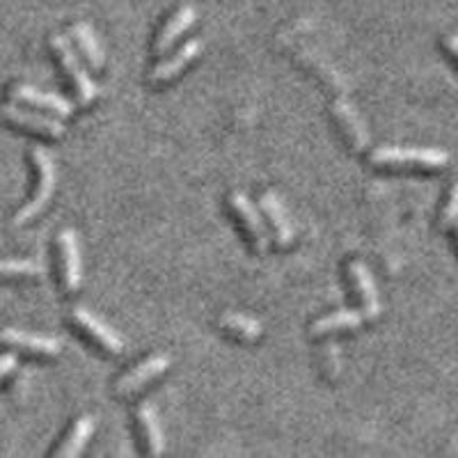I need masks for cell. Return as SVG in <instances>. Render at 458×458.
Instances as JSON below:
<instances>
[{
	"label": "cell",
	"mask_w": 458,
	"mask_h": 458,
	"mask_svg": "<svg viewBox=\"0 0 458 458\" xmlns=\"http://www.w3.org/2000/svg\"><path fill=\"white\" fill-rule=\"evenodd\" d=\"M369 161L376 167H392V170H440L449 163V154L436 147H378L371 151Z\"/></svg>",
	"instance_id": "obj_1"
},
{
	"label": "cell",
	"mask_w": 458,
	"mask_h": 458,
	"mask_svg": "<svg viewBox=\"0 0 458 458\" xmlns=\"http://www.w3.org/2000/svg\"><path fill=\"white\" fill-rule=\"evenodd\" d=\"M365 321V314L362 310H337V312L328 314V317H321L312 323V330L310 333L314 337H323V335H333L339 330H351L362 326Z\"/></svg>",
	"instance_id": "obj_18"
},
{
	"label": "cell",
	"mask_w": 458,
	"mask_h": 458,
	"mask_svg": "<svg viewBox=\"0 0 458 458\" xmlns=\"http://www.w3.org/2000/svg\"><path fill=\"white\" fill-rule=\"evenodd\" d=\"M51 48H53V53H55L57 63H60L63 72L67 73V79H69V83H72L73 92H76V99H79V104L89 106L99 99L101 88L94 83L92 79H89V73L85 72V67L81 64L79 55H76V51H73L72 42H69L67 37L53 35Z\"/></svg>",
	"instance_id": "obj_3"
},
{
	"label": "cell",
	"mask_w": 458,
	"mask_h": 458,
	"mask_svg": "<svg viewBox=\"0 0 458 458\" xmlns=\"http://www.w3.org/2000/svg\"><path fill=\"white\" fill-rule=\"evenodd\" d=\"M16 369V355L14 353H5L0 355V383Z\"/></svg>",
	"instance_id": "obj_23"
},
{
	"label": "cell",
	"mask_w": 458,
	"mask_h": 458,
	"mask_svg": "<svg viewBox=\"0 0 458 458\" xmlns=\"http://www.w3.org/2000/svg\"><path fill=\"white\" fill-rule=\"evenodd\" d=\"M94 428H97V417L94 415L79 417V420L72 424L67 436H64L63 445L55 449V456L57 458L79 456V454L85 449V445H88L89 437H92Z\"/></svg>",
	"instance_id": "obj_17"
},
{
	"label": "cell",
	"mask_w": 458,
	"mask_h": 458,
	"mask_svg": "<svg viewBox=\"0 0 458 458\" xmlns=\"http://www.w3.org/2000/svg\"><path fill=\"white\" fill-rule=\"evenodd\" d=\"M456 234H458V223H456Z\"/></svg>",
	"instance_id": "obj_25"
},
{
	"label": "cell",
	"mask_w": 458,
	"mask_h": 458,
	"mask_svg": "<svg viewBox=\"0 0 458 458\" xmlns=\"http://www.w3.org/2000/svg\"><path fill=\"white\" fill-rule=\"evenodd\" d=\"M195 19H198V12H195L193 5L179 7V10L163 23L157 42H154V53H157V55H165V53L177 44L179 37H182L188 28H193Z\"/></svg>",
	"instance_id": "obj_15"
},
{
	"label": "cell",
	"mask_w": 458,
	"mask_h": 458,
	"mask_svg": "<svg viewBox=\"0 0 458 458\" xmlns=\"http://www.w3.org/2000/svg\"><path fill=\"white\" fill-rule=\"evenodd\" d=\"M32 165L37 170V183L35 191H32L30 199L23 204L14 216V225L16 227H21V225L30 223L35 216H39L47 208V204L51 202L53 193H55V182H57V172H55V163H53L51 154L42 147H35L30 151Z\"/></svg>",
	"instance_id": "obj_2"
},
{
	"label": "cell",
	"mask_w": 458,
	"mask_h": 458,
	"mask_svg": "<svg viewBox=\"0 0 458 458\" xmlns=\"http://www.w3.org/2000/svg\"><path fill=\"white\" fill-rule=\"evenodd\" d=\"M199 53H202V39H188L177 53H172L170 57H165L163 63H158L157 67L151 69L149 83L161 85L167 83V81H174L188 64L198 60Z\"/></svg>",
	"instance_id": "obj_12"
},
{
	"label": "cell",
	"mask_w": 458,
	"mask_h": 458,
	"mask_svg": "<svg viewBox=\"0 0 458 458\" xmlns=\"http://www.w3.org/2000/svg\"><path fill=\"white\" fill-rule=\"evenodd\" d=\"M445 48H447V51L452 53V55L458 60V35H447V37H445Z\"/></svg>",
	"instance_id": "obj_24"
},
{
	"label": "cell",
	"mask_w": 458,
	"mask_h": 458,
	"mask_svg": "<svg viewBox=\"0 0 458 458\" xmlns=\"http://www.w3.org/2000/svg\"><path fill=\"white\" fill-rule=\"evenodd\" d=\"M57 252H60V280H63L64 292H79L81 282H83V259H81L79 234L73 229L60 232Z\"/></svg>",
	"instance_id": "obj_6"
},
{
	"label": "cell",
	"mask_w": 458,
	"mask_h": 458,
	"mask_svg": "<svg viewBox=\"0 0 458 458\" xmlns=\"http://www.w3.org/2000/svg\"><path fill=\"white\" fill-rule=\"evenodd\" d=\"M220 326H223L229 335H234L236 339H243V342H257V339L264 335V326H261L257 318L248 317V314H223V317H220Z\"/></svg>",
	"instance_id": "obj_20"
},
{
	"label": "cell",
	"mask_w": 458,
	"mask_h": 458,
	"mask_svg": "<svg viewBox=\"0 0 458 458\" xmlns=\"http://www.w3.org/2000/svg\"><path fill=\"white\" fill-rule=\"evenodd\" d=\"M73 326H79L89 339H92L97 346L106 351V353L113 355H122L124 353V339L117 330H113L106 321H101L97 314L89 312L88 308H73L72 314H69Z\"/></svg>",
	"instance_id": "obj_7"
},
{
	"label": "cell",
	"mask_w": 458,
	"mask_h": 458,
	"mask_svg": "<svg viewBox=\"0 0 458 458\" xmlns=\"http://www.w3.org/2000/svg\"><path fill=\"white\" fill-rule=\"evenodd\" d=\"M259 204H261V208H264V214H266V218H268V223H271L277 245H280V248H289V245H293V239H296V229H293V223L289 220V214H286V208H284V204H282V199L277 198L273 191H268V193L261 195Z\"/></svg>",
	"instance_id": "obj_14"
},
{
	"label": "cell",
	"mask_w": 458,
	"mask_h": 458,
	"mask_svg": "<svg viewBox=\"0 0 458 458\" xmlns=\"http://www.w3.org/2000/svg\"><path fill=\"white\" fill-rule=\"evenodd\" d=\"M72 37L76 39V44H79L81 53H83L85 60L89 63V67H94V69L104 67V63H106L104 48H101L99 39H97V32L92 30V26H89V23H73Z\"/></svg>",
	"instance_id": "obj_19"
},
{
	"label": "cell",
	"mask_w": 458,
	"mask_h": 458,
	"mask_svg": "<svg viewBox=\"0 0 458 458\" xmlns=\"http://www.w3.org/2000/svg\"><path fill=\"white\" fill-rule=\"evenodd\" d=\"M458 223V182L454 183V188L449 191V198L445 202L443 214H440V227L443 229H452L456 227Z\"/></svg>",
	"instance_id": "obj_22"
},
{
	"label": "cell",
	"mask_w": 458,
	"mask_h": 458,
	"mask_svg": "<svg viewBox=\"0 0 458 458\" xmlns=\"http://www.w3.org/2000/svg\"><path fill=\"white\" fill-rule=\"evenodd\" d=\"M172 360L165 353H157L145 358L142 362H138L131 371H126L117 383H114V394L120 396H133L136 392H140L147 383H151L154 378H158L161 374H165L170 369Z\"/></svg>",
	"instance_id": "obj_8"
},
{
	"label": "cell",
	"mask_w": 458,
	"mask_h": 458,
	"mask_svg": "<svg viewBox=\"0 0 458 458\" xmlns=\"http://www.w3.org/2000/svg\"><path fill=\"white\" fill-rule=\"evenodd\" d=\"M346 271H349L351 284H353L355 293H358L360 302H362V314H365V321H374V318H378L380 298H378V289H376V282H374V276H371V271H369V266H367L365 261L353 259V261H349Z\"/></svg>",
	"instance_id": "obj_11"
},
{
	"label": "cell",
	"mask_w": 458,
	"mask_h": 458,
	"mask_svg": "<svg viewBox=\"0 0 458 458\" xmlns=\"http://www.w3.org/2000/svg\"><path fill=\"white\" fill-rule=\"evenodd\" d=\"M0 342L7 344L10 349L23 351L28 355H42V358H55L63 353V342L48 335L26 333L19 328H3L0 330Z\"/></svg>",
	"instance_id": "obj_10"
},
{
	"label": "cell",
	"mask_w": 458,
	"mask_h": 458,
	"mask_svg": "<svg viewBox=\"0 0 458 458\" xmlns=\"http://www.w3.org/2000/svg\"><path fill=\"white\" fill-rule=\"evenodd\" d=\"M138 431H140L142 443H145V452L149 456H161L165 452V437H163L161 422H158L157 408L151 403H142L136 411Z\"/></svg>",
	"instance_id": "obj_16"
},
{
	"label": "cell",
	"mask_w": 458,
	"mask_h": 458,
	"mask_svg": "<svg viewBox=\"0 0 458 458\" xmlns=\"http://www.w3.org/2000/svg\"><path fill=\"white\" fill-rule=\"evenodd\" d=\"M0 117H3L7 124L16 126V129L21 131H28V133H35V136L51 138V140H57V138L64 136L63 122L55 120V117H47V114L30 113V110L21 108V106H0Z\"/></svg>",
	"instance_id": "obj_5"
},
{
	"label": "cell",
	"mask_w": 458,
	"mask_h": 458,
	"mask_svg": "<svg viewBox=\"0 0 458 458\" xmlns=\"http://www.w3.org/2000/svg\"><path fill=\"white\" fill-rule=\"evenodd\" d=\"M229 208H232V214L239 220L241 229H243V234L248 236V241H250V245L255 248V252L264 255V252L268 250V232H266V225L264 220H261L255 204L248 199L245 193L234 191V193L229 195Z\"/></svg>",
	"instance_id": "obj_4"
},
{
	"label": "cell",
	"mask_w": 458,
	"mask_h": 458,
	"mask_svg": "<svg viewBox=\"0 0 458 458\" xmlns=\"http://www.w3.org/2000/svg\"><path fill=\"white\" fill-rule=\"evenodd\" d=\"M47 276V266L32 259H3L0 261V280H35Z\"/></svg>",
	"instance_id": "obj_21"
},
{
	"label": "cell",
	"mask_w": 458,
	"mask_h": 458,
	"mask_svg": "<svg viewBox=\"0 0 458 458\" xmlns=\"http://www.w3.org/2000/svg\"><path fill=\"white\" fill-rule=\"evenodd\" d=\"M10 97L19 104L32 106V108H42L48 113L57 114V117H69L73 113L72 101L60 97V94L44 92V89H37L32 85H14L10 92Z\"/></svg>",
	"instance_id": "obj_13"
},
{
	"label": "cell",
	"mask_w": 458,
	"mask_h": 458,
	"mask_svg": "<svg viewBox=\"0 0 458 458\" xmlns=\"http://www.w3.org/2000/svg\"><path fill=\"white\" fill-rule=\"evenodd\" d=\"M330 113H333V120L342 129L344 140L349 142L351 149L365 151L369 147V131H367L365 120L360 117L355 106H351L346 99H337L330 106Z\"/></svg>",
	"instance_id": "obj_9"
}]
</instances>
